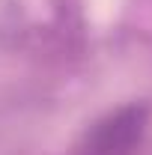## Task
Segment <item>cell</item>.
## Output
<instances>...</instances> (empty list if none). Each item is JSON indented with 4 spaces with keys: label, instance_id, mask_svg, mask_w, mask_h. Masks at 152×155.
Here are the masks:
<instances>
[{
    "label": "cell",
    "instance_id": "6da1fadb",
    "mask_svg": "<svg viewBox=\"0 0 152 155\" xmlns=\"http://www.w3.org/2000/svg\"><path fill=\"white\" fill-rule=\"evenodd\" d=\"M149 131V107L128 101L111 114L98 116L78 140L75 155H137Z\"/></svg>",
    "mask_w": 152,
    "mask_h": 155
}]
</instances>
